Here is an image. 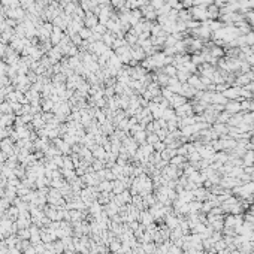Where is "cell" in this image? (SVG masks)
<instances>
[{
  "mask_svg": "<svg viewBox=\"0 0 254 254\" xmlns=\"http://www.w3.org/2000/svg\"><path fill=\"white\" fill-rule=\"evenodd\" d=\"M239 108H241V105H238V103H236V105H229V106H227L229 111H238Z\"/></svg>",
  "mask_w": 254,
  "mask_h": 254,
  "instance_id": "obj_1",
  "label": "cell"
}]
</instances>
